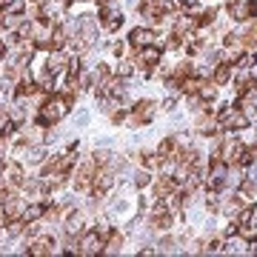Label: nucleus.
Wrapping results in <instances>:
<instances>
[{
    "instance_id": "nucleus-31",
    "label": "nucleus",
    "mask_w": 257,
    "mask_h": 257,
    "mask_svg": "<svg viewBox=\"0 0 257 257\" xmlns=\"http://www.w3.org/2000/svg\"><path fill=\"white\" fill-rule=\"evenodd\" d=\"M180 3H183L186 9H194V6H197V0H180Z\"/></svg>"
},
{
    "instance_id": "nucleus-2",
    "label": "nucleus",
    "mask_w": 257,
    "mask_h": 257,
    "mask_svg": "<svg viewBox=\"0 0 257 257\" xmlns=\"http://www.w3.org/2000/svg\"><path fill=\"white\" fill-rule=\"evenodd\" d=\"M229 172H231V166L226 163L223 157H211L209 172H206V186H209L211 192L226 189V183H229Z\"/></svg>"
},
{
    "instance_id": "nucleus-23",
    "label": "nucleus",
    "mask_w": 257,
    "mask_h": 257,
    "mask_svg": "<svg viewBox=\"0 0 257 257\" xmlns=\"http://www.w3.org/2000/svg\"><path fill=\"white\" fill-rule=\"evenodd\" d=\"M117 74L123 77V80H126V77H132V74H135V63H132V60H123V63L117 66Z\"/></svg>"
},
{
    "instance_id": "nucleus-8",
    "label": "nucleus",
    "mask_w": 257,
    "mask_h": 257,
    "mask_svg": "<svg viewBox=\"0 0 257 257\" xmlns=\"http://www.w3.org/2000/svg\"><path fill=\"white\" fill-rule=\"evenodd\" d=\"M69 60H72V57L66 55L63 49H60V52H49V57H46V72L49 74H63L66 69H69Z\"/></svg>"
},
{
    "instance_id": "nucleus-21",
    "label": "nucleus",
    "mask_w": 257,
    "mask_h": 257,
    "mask_svg": "<svg viewBox=\"0 0 257 257\" xmlns=\"http://www.w3.org/2000/svg\"><path fill=\"white\" fill-rule=\"evenodd\" d=\"M138 160H140V166H143V169H157V166H163L160 155H149V152H143Z\"/></svg>"
},
{
    "instance_id": "nucleus-12",
    "label": "nucleus",
    "mask_w": 257,
    "mask_h": 257,
    "mask_svg": "<svg viewBox=\"0 0 257 257\" xmlns=\"http://www.w3.org/2000/svg\"><path fill=\"white\" fill-rule=\"evenodd\" d=\"M128 43L135 49H143V46H149V43H155V32L152 29H132V35H128Z\"/></svg>"
},
{
    "instance_id": "nucleus-1",
    "label": "nucleus",
    "mask_w": 257,
    "mask_h": 257,
    "mask_svg": "<svg viewBox=\"0 0 257 257\" xmlns=\"http://www.w3.org/2000/svg\"><path fill=\"white\" fill-rule=\"evenodd\" d=\"M74 97H77V92H63V94L52 92L46 100L40 103V109H37V126L52 128L57 120H63L69 114V109L74 106Z\"/></svg>"
},
{
    "instance_id": "nucleus-5",
    "label": "nucleus",
    "mask_w": 257,
    "mask_h": 257,
    "mask_svg": "<svg viewBox=\"0 0 257 257\" xmlns=\"http://www.w3.org/2000/svg\"><path fill=\"white\" fill-rule=\"evenodd\" d=\"M172 223H175V214L169 211V206H166V200H157L155 203V211H152V220H149V226L157 231H169L172 229Z\"/></svg>"
},
{
    "instance_id": "nucleus-4",
    "label": "nucleus",
    "mask_w": 257,
    "mask_h": 257,
    "mask_svg": "<svg viewBox=\"0 0 257 257\" xmlns=\"http://www.w3.org/2000/svg\"><path fill=\"white\" fill-rule=\"evenodd\" d=\"M248 123H251V117H248L243 109H229L223 117H217V126L223 128V132H240V128H248Z\"/></svg>"
},
{
    "instance_id": "nucleus-28",
    "label": "nucleus",
    "mask_w": 257,
    "mask_h": 257,
    "mask_svg": "<svg viewBox=\"0 0 257 257\" xmlns=\"http://www.w3.org/2000/svg\"><path fill=\"white\" fill-rule=\"evenodd\" d=\"M97 9H111V0H97Z\"/></svg>"
},
{
    "instance_id": "nucleus-7",
    "label": "nucleus",
    "mask_w": 257,
    "mask_h": 257,
    "mask_svg": "<svg viewBox=\"0 0 257 257\" xmlns=\"http://www.w3.org/2000/svg\"><path fill=\"white\" fill-rule=\"evenodd\" d=\"M52 251H55V237H49V234H37L26 248V254H35V257H46Z\"/></svg>"
},
{
    "instance_id": "nucleus-18",
    "label": "nucleus",
    "mask_w": 257,
    "mask_h": 257,
    "mask_svg": "<svg viewBox=\"0 0 257 257\" xmlns=\"http://www.w3.org/2000/svg\"><path fill=\"white\" fill-rule=\"evenodd\" d=\"M197 97H200L203 103H211L214 97H217V86H214V83H206V80H203V86H200V92H197Z\"/></svg>"
},
{
    "instance_id": "nucleus-16",
    "label": "nucleus",
    "mask_w": 257,
    "mask_h": 257,
    "mask_svg": "<svg viewBox=\"0 0 257 257\" xmlns=\"http://www.w3.org/2000/svg\"><path fill=\"white\" fill-rule=\"evenodd\" d=\"M226 12H229V15H231L234 20H240V23H243V20H251V12H248V3H237V0H231L229 6H226Z\"/></svg>"
},
{
    "instance_id": "nucleus-32",
    "label": "nucleus",
    "mask_w": 257,
    "mask_h": 257,
    "mask_svg": "<svg viewBox=\"0 0 257 257\" xmlns=\"http://www.w3.org/2000/svg\"><path fill=\"white\" fill-rule=\"evenodd\" d=\"M6 57V40H0V60Z\"/></svg>"
},
{
    "instance_id": "nucleus-10",
    "label": "nucleus",
    "mask_w": 257,
    "mask_h": 257,
    "mask_svg": "<svg viewBox=\"0 0 257 257\" xmlns=\"http://www.w3.org/2000/svg\"><path fill=\"white\" fill-rule=\"evenodd\" d=\"M92 180H94V160L80 166V172L74 175V189L77 192H92Z\"/></svg>"
},
{
    "instance_id": "nucleus-25",
    "label": "nucleus",
    "mask_w": 257,
    "mask_h": 257,
    "mask_svg": "<svg viewBox=\"0 0 257 257\" xmlns=\"http://www.w3.org/2000/svg\"><path fill=\"white\" fill-rule=\"evenodd\" d=\"M149 183H152V175H149V172H140V175L135 177V186H138V189H146Z\"/></svg>"
},
{
    "instance_id": "nucleus-19",
    "label": "nucleus",
    "mask_w": 257,
    "mask_h": 257,
    "mask_svg": "<svg viewBox=\"0 0 257 257\" xmlns=\"http://www.w3.org/2000/svg\"><path fill=\"white\" fill-rule=\"evenodd\" d=\"M120 248H123V234H120V231H111L109 240H106V254H114Z\"/></svg>"
},
{
    "instance_id": "nucleus-17",
    "label": "nucleus",
    "mask_w": 257,
    "mask_h": 257,
    "mask_svg": "<svg viewBox=\"0 0 257 257\" xmlns=\"http://www.w3.org/2000/svg\"><path fill=\"white\" fill-rule=\"evenodd\" d=\"M6 183H9L12 189H23L26 180H23V169H20L18 163H12L9 169H6Z\"/></svg>"
},
{
    "instance_id": "nucleus-15",
    "label": "nucleus",
    "mask_w": 257,
    "mask_h": 257,
    "mask_svg": "<svg viewBox=\"0 0 257 257\" xmlns=\"http://www.w3.org/2000/svg\"><path fill=\"white\" fill-rule=\"evenodd\" d=\"M155 192H157V200H163V197H169L172 192H177V180L175 177H157L155 180Z\"/></svg>"
},
{
    "instance_id": "nucleus-11",
    "label": "nucleus",
    "mask_w": 257,
    "mask_h": 257,
    "mask_svg": "<svg viewBox=\"0 0 257 257\" xmlns=\"http://www.w3.org/2000/svg\"><path fill=\"white\" fill-rule=\"evenodd\" d=\"M63 229H66V234H69V240L77 243V237L86 231V226H83V217L77 214V211H69V214H66V220H63Z\"/></svg>"
},
{
    "instance_id": "nucleus-14",
    "label": "nucleus",
    "mask_w": 257,
    "mask_h": 257,
    "mask_svg": "<svg viewBox=\"0 0 257 257\" xmlns=\"http://www.w3.org/2000/svg\"><path fill=\"white\" fill-rule=\"evenodd\" d=\"M231 74H234V63H226V60H220V63L214 66L211 83H214V86H226V83L231 80Z\"/></svg>"
},
{
    "instance_id": "nucleus-24",
    "label": "nucleus",
    "mask_w": 257,
    "mask_h": 257,
    "mask_svg": "<svg viewBox=\"0 0 257 257\" xmlns=\"http://www.w3.org/2000/svg\"><path fill=\"white\" fill-rule=\"evenodd\" d=\"M106 77H111V72H109V66H103V63H97V69H94V83H100V80H106Z\"/></svg>"
},
{
    "instance_id": "nucleus-26",
    "label": "nucleus",
    "mask_w": 257,
    "mask_h": 257,
    "mask_svg": "<svg viewBox=\"0 0 257 257\" xmlns=\"http://www.w3.org/2000/svg\"><path fill=\"white\" fill-rule=\"evenodd\" d=\"M157 246H160L157 251H175V240H172V237H163Z\"/></svg>"
},
{
    "instance_id": "nucleus-29",
    "label": "nucleus",
    "mask_w": 257,
    "mask_h": 257,
    "mask_svg": "<svg viewBox=\"0 0 257 257\" xmlns=\"http://www.w3.org/2000/svg\"><path fill=\"white\" fill-rule=\"evenodd\" d=\"M111 52H114V55H123L126 49H123V43H114V46H111Z\"/></svg>"
},
{
    "instance_id": "nucleus-3",
    "label": "nucleus",
    "mask_w": 257,
    "mask_h": 257,
    "mask_svg": "<svg viewBox=\"0 0 257 257\" xmlns=\"http://www.w3.org/2000/svg\"><path fill=\"white\" fill-rule=\"evenodd\" d=\"M106 251V237H103L100 231H83L80 237H77V254H103Z\"/></svg>"
},
{
    "instance_id": "nucleus-13",
    "label": "nucleus",
    "mask_w": 257,
    "mask_h": 257,
    "mask_svg": "<svg viewBox=\"0 0 257 257\" xmlns=\"http://www.w3.org/2000/svg\"><path fill=\"white\" fill-rule=\"evenodd\" d=\"M100 26L106 29V32H117L120 26H123V15L114 9H100Z\"/></svg>"
},
{
    "instance_id": "nucleus-27",
    "label": "nucleus",
    "mask_w": 257,
    "mask_h": 257,
    "mask_svg": "<svg viewBox=\"0 0 257 257\" xmlns=\"http://www.w3.org/2000/svg\"><path fill=\"white\" fill-rule=\"evenodd\" d=\"M126 117H128V111H123V109H120V111H111V120H114V123H123Z\"/></svg>"
},
{
    "instance_id": "nucleus-6",
    "label": "nucleus",
    "mask_w": 257,
    "mask_h": 257,
    "mask_svg": "<svg viewBox=\"0 0 257 257\" xmlns=\"http://www.w3.org/2000/svg\"><path fill=\"white\" fill-rule=\"evenodd\" d=\"M155 117V103L152 100H138L135 103V109L128 111V126H135V128H140L143 123H149V120Z\"/></svg>"
},
{
    "instance_id": "nucleus-22",
    "label": "nucleus",
    "mask_w": 257,
    "mask_h": 257,
    "mask_svg": "<svg viewBox=\"0 0 257 257\" xmlns=\"http://www.w3.org/2000/svg\"><path fill=\"white\" fill-rule=\"evenodd\" d=\"M92 160H94V166H97V169H100V166H109L111 163V152L100 149V152H94V155H92Z\"/></svg>"
},
{
    "instance_id": "nucleus-9",
    "label": "nucleus",
    "mask_w": 257,
    "mask_h": 257,
    "mask_svg": "<svg viewBox=\"0 0 257 257\" xmlns=\"http://www.w3.org/2000/svg\"><path fill=\"white\" fill-rule=\"evenodd\" d=\"M246 206V197L243 194H231V197H223L220 203H217V211L220 214H226V217H237V211Z\"/></svg>"
},
{
    "instance_id": "nucleus-20",
    "label": "nucleus",
    "mask_w": 257,
    "mask_h": 257,
    "mask_svg": "<svg viewBox=\"0 0 257 257\" xmlns=\"http://www.w3.org/2000/svg\"><path fill=\"white\" fill-rule=\"evenodd\" d=\"M26 229H29V223L23 220V217H18V220H9V226H6V234H9V237H18V234H23Z\"/></svg>"
},
{
    "instance_id": "nucleus-33",
    "label": "nucleus",
    "mask_w": 257,
    "mask_h": 257,
    "mask_svg": "<svg viewBox=\"0 0 257 257\" xmlns=\"http://www.w3.org/2000/svg\"><path fill=\"white\" fill-rule=\"evenodd\" d=\"M251 183H254V189H257V175H254V177H251Z\"/></svg>"
},
{
    "instance_id": "nucleus-30",
    "label": "nucleus",
    "mask_w": 257,
    "mask_h": 257,
    "mask_svg": "<svg viewBox=\"0 0 257 257\" xmlns=\"http://www.w3.org/2000/svg\"><path fill=\"white\" fill-rule=\"evenodd\" d=\"M172 106H175V97H166V100H163V109L169 111V109H172Z\"/></svg>"
}]
</instances>
